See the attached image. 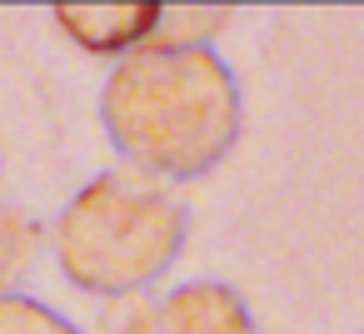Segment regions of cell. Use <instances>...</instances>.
Wrapping results in <instances>:
<instances>
[{"label":"cell","mask_w":364,"mask_h":334,"mask_svg":"<svg viewBox=\"0 0 364 334\" xmlns=\"http://www.w3.org/2000/svg\"><path fill=\"white\" fill-rule=\"evenodd\" d=\"M100 120L110 145L140 170L200 180L240 140V85L210 45L145 50L110 70Z\"/></svg>","instance_id":"obj_1"},{"label":"cell","mask_w":364,"mask_h":334,"mask_svg":"<svg viewBox=\"0 0 364 334\" xmlns=\"http://www.w3.org/2000/svg\"><path fill=\"white\" fill-rule=\"evenodd\" d=\"M185 230L190 215L165 185L135 170H105L55 215L50 239L60 274L75 289L120 299L175 264Z\"/></svg>","instance_id":"obj_2"},{"label":"cell","mask_w":364,"mask_h":334,"mask_svg":"<svg viewBox=\"0 0 364 334\" xmlns=\"http://www.w3.org/2000/svg\"><path fill=\"white\" fill-rule=\"evenodd\" d=\"M55 21L95 55H145V50H185L205 45L225 21L230 6H55Z\"/></svg>","instance_id":"obj_3"},{"label":"cell","mask_w":364,"mask_h":334,"mask_svg":"<svg viewBox=\"0 0 364 334\" xmlns=\"http://www.w3.org/2000/svg\"><path fill=\"white\" fill-rule=\"evenodd\" d=\"M115 334H259L245 294L225 279L175 284L165 299H135L125 314L105 319Z\"/></svg>","instance_id":"obj_4"},{"label":"cell","mask_w":364,"mask_h":334,"mask_svg":"<svg viewBox=\"0 0 364 334\" xmlns=\"http://www.w3.org/2000/svg\"><path fill=\"white\" fill-rule=\"evenodd\" d=\"M36 244H41L36 220L16 205H0V294H11V279L31 264Z\"/></svg>","instance_id":"obj_5"},{"label":"cell","mask_w":364,"mask_h":334,"mask_svg":"<svg viewBox=\"0 0 364 334\" xmlns=\"http://www.w3.org/2000/svg\"><path fill=\"white\" fill-rule=\"evenodd\" d=\"M0 334H80L60 309L31 294H0Z\"/></svg>","instance_id":"obj_6"}]
</instances>
